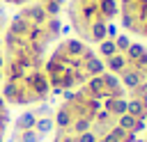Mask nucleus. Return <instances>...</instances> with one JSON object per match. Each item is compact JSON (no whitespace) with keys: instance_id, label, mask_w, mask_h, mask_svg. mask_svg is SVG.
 I'll return each instance as SVG.
<instances>
[{"instance_id":"f257e3e1","label":"nucleus","mask_w":147,"mask_h":142,"mask_svg":"<svg viewBox=\"0 0 147 142\" xmlns=\"http://www.w3.org/2000/svg\"><path fill=\"white\" fill-rule=\"evenodd\" d=\"M18 16H21L23 21H28L30 25H37V27H44V23L48 21V16H46V11L41 9L39 2H30V5L21 7V9H18Z\"/></svg>"},{"instance_id":"f03ea898","label":"nucleus","mask_w":147,"mask_h":142,"mask_svg":"<svg viewBox=\"0 0 147 142\" xmlns=\"http://www.w3.org/2000/svg\"><path fill=\"white\" fill-rule=\"evenodd\" d=\"M101 108H103L106 112L115 115V117H122V115H126V98H115V96L103 98V101H101Z\"/></svg>"},{"instance_id":"7ed1b4c3","label":"nucleus","mask_w":147,"mask_h":142,"mask_svg":"<svg viewBox=\"0 0 147 142\" xmlns=\"http://www.w3.org/2000/svg\"><path fill=\"white\" fill-rule=\"evenodd\" d=\"M53 121H55V126H57V128H64V131H69V126H71L74 117H71L69 108L64 105V101L57 105V110H55V115H53Z\"/></svg>"},{"instance_id":"20e7f679","label":"nucleus","mask_w":147,"mask_h":142,"mask_svg":"<svg viewBox=\"0 0 147 142\" xmlns=\"http://www.w3.org/2000/svg\"><path fill=\"white\" fill-rule=\"evenodd\" d=\"M34 124H37V115H34L32 110H25V112H21V115L16 117L14 131H32Z\"/></svg>"},{"instance_id":"39448f33","label":"nucleus","mask_w":147,"mask_h":142,"mask_svg":"<svg viewBox=\"0 0 147 142\" xmlns=\"http://www.w3.org/2000/svg\"><path fill=\"white\" fill-rule=\"evenodd\" d=\"M103 64H106V69L110 71V73H115V76H119L124 69H126V57L122 55V53H115L113 57H108V60H103Z\"/></svg>"},{"instance_id":"423d86ee","label":"nucleus","mask_w":147,"mask_h":142,"mask_svg":"<svg viewBox=\"0 0 147 142\" xmlns=\"http://www.w3.org/2000/svg\"><path fill=\"white\" fill-rule=\"evenodd\" d=\"M39 5H41V9L46 11V16L48 18H55V16H60V11L64 9V5H67V0H37Z\"/></svg>"},{"instance_id":"0eeeda50","label":"nucleus","mask_w":147,"mask_h":142,"mask_svg":"<svg viewBox=\"0 0 147 142\" xmlns=\"http://www.w3.org/2000/svg\"><path fill=\"white\" fill-rule=\"evenodd\" d=\"M44 137L32 128V131H14V135L9 137V142H41Z\"/></svg>"},{"instance_id":"6e6552de","label":"nucleus","mask_w":147,"mask_h":142,"mask_svg":"<svg viewBox=\"0 0 147 142\" xmlns=\"http://www.w3.org/2000/svg\"><path fill=\"white\" fill-rule=\"evenodd\" d=\"M117 53V48H115V41L113 39H103L101 44H96V55L101 57V60H108V57H113Z\"/></svg>"},{"instance_id":"1a4fd4ad","label":"nucleus","mask_w":147,"mask_h":142,"mask_svg":"<svg viewBox=\"0 0 147 142\" xmlns=\"http://www.w3.org/2000/svg\"><path fill=\"white\" fill-rule=\"evenodd\" d=\"M55 128V121H53V117H37V124H34V131L41 135V137H46L51 131Z\"/></svg>"},{"instance_id":"9d476101","label":"nucleus","mask_w":147,"mask_h":142,"mask_svg":"<svg viewBox=\"0 0 147 142\" xmlns=\"http://www.w3.org/2000/svg\"><path fill=\"white\" fill-rule=\"evenodd\" d=\"M136 124H138V119L131 117V115H122V117H117V126H119L122 131L133 133V135H136Z\"/></svg>"},{"instance_id":"9b49d317","label":"nucleus","mask_w":147,"mask_h":142,"mask_svg":"<svg viewBox=\"0 0 147 142\" xmlns=\"http://www.w3.org/2000/svg\"><path fill=\"white\" fill-rule=\"evenodd\" d=\"M113 41H115V48H117V53H126V48L131 46V39H129L126 34H117Z\"/></svg>"},{"instance_id":"f8f14e48","label":"nucleus","mask_w":147,"mask_h":142,"mask_svg":"<svg viewBox=\"0 0 147 142\" xmlns=\"http://www.w3.org/2000/svg\"><path fill=\"white\" fill-rule=\"evenodd\" d=\"M32 112H34L37 117H51V108H48V105H46L44 101H41V103H39V105H37V108H34Z\"/></svg>"},{"instance_id":"ddd939ff","label":"nucleus","mask_w":147,"mask_h":142,"mask_svg":"<svg viewBox=\"0 0 147 142\" xmlns=\"http://www.w3.org/2000/svg\"><path fill=\"white\" fill-rule=\"evenodd\" d=\"M76 140H78V142H96L99 137H96V135H94L92 131H85V133H80V135H76Z\"/></svg>"},{"instance_id":"4468645a","label":"nucleus","mask_w":147,"mask_h":142,"mask_svg":"<svg viewBox=\"0 0 147 142\" xmlns=\"http://www.w3.org/2000/svg\"><path fill=\"white\" fill-rule=\"evenodd\" d=\"M106 34H108V39H115L117 37V25L115 23H108L106 25Z\"/></svg>"},{"instance_id":"2eb2a0df","label":"nucleus","mask_w":147,"mask_h":142,"mask_svg":"<svg viewBox=\"0 0 147 142\" xmlns=\"http://www.w3.org/2000/svg\"><path fill=\"white\" fill-rule=\"evenodd\" d=\"M0 21H7V14H5V7H2V2H0Z\"/></svg>"},{"instance_id":"dca6fc26","label":"nucleus","mask_w":147,"mask_h":142,"mask_svg":"<svg viewBox=\"0 0 147 142\" xmlns=\"http://www.w3.org/2000/svg\"><path fill=\"white\" fill-rule=\"evenodd\" d=\"M5 30H7V21H0V34H2Z\"/></svg>"},{"instance_id":"f3484780","label":"nucleus","mask_w":147,"mask_h":142,"mask_svg":"<svg viewBox=\"0 0 147 142\" xmlns=\"http://www.w3.org/2000/svg\"><path fill=\"white\" fill-rule=\"evenodd\" d=\"M142 37H147V23H142Z\"/></svg>"},{"instance_id":"a211bd4d","label":"nucleus","mask_w":147,"mask_h":142,"mask_svg":"<svg viewBox=\"0 0 147 142\" xmlns=\"http://www.w3.org/2000/svg\"><path fill=\"white\" fill-rule=\"evenodd\" d=\"M96 142H103V140H96Z\"/></svg>"},{"instance_id":"6ab92c4d","label":"nucleus","mask_w":147,"mask_h":142,"mask_svg":"<svg viewBox=\"0 0 147 142\" xmlns=\"http://www.w3.org/2000/svg\"><path fill=\"white\" fill-rule=\"evenodd\" d=\"M145 142H147V135H145Z\"/></svg>"}]
</instances>
